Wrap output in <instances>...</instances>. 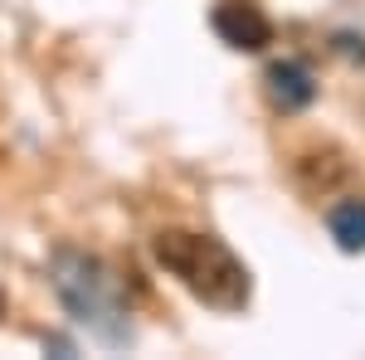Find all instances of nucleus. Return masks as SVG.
I'll use <instances>...</instances> for the list:
<instances>
[{
	"mask_svg": "<svg viewBox=\"0 0 365 360\" xmlns=\"http://www.w3.org/2000/svg\"><path fill=\"white\" fill-rule=\"evenodd\" d=\"M151 249H156V263L170 277H180L185 292H195L205 307L239 312V307L249 302V268L220 239L190 234V229H166V234H156Z\"/></svg>",
	"mask_w": 365,
	"mask_h": 360,
	"instance_id": "1",
	"label": "nucleus"
},
{
	"mask_svg": "<svg viewBox=\"0 0 365 360\" xmlns=\"http://www.w3.org/2000/svg\"><path fill=\"white\" fill-rule=\"evenodd\" d=\"M54 292L58 302L73 312V322H83L93 331H103L108 341H122V302H117V282L98 258H88L78 249L54 253Z\"/></svg>",
	"mask_w": 365,
	"mask_h": 360,
	"instance_id": "2",
	"label": "nucleus"
},
{
	"mask_svg": "<svg viewBox=\"0 0 365 360\" xmlns=\"http://www.w3.org/2000/svg\"><path fill=\"white\" fill-rule=\"evenodd\" d=\"M210 25H215V34L229 49H244V54H258V49L273 44V20L253 0H220L210 10Z\"/></svg>",
	"mask_w": 365,
	"mask_h": 360,
	"instance_id": "3",
	"label": "nucleus"
},
{
	"mask_svg": "<svg viewBox=\"0 0 365 360\" xmlns=\"http://www.w3.org/2000/svg\"><path fill=\"white\" fill-rule=\"evenodd\" d=\"M263 88H268V98H273V108H282V112H302L312 98H317V78H312V68L302 58H278V63H268Z\"/></svg>",
	"mask_w": 365,
	"mask_h": 360,
	"instance_id": "4",
	"label": "nucleus"
},
{
	"mask_svg": "<svg viewBox=\"0 0 365 360\" xmlns=\"http://www.w3.org/2000/svg\"><path fill=\"white\" fill-rule=\"evenodd\" d=\"M327 229H331V239L346 253H361L365 249V200H341V205H331Z\"/></svg>",
	"mask_w": 365,
	"mask_h": 360,
	"instance_id": "5",
	"label": "nucleus"
}]
</instances>
